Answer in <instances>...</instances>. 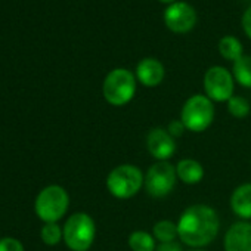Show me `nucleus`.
I'll use <instances>...</instances> for the list:
<instances>
[{"mask_svg": "<svg viewBox=\"0 0 251 251\" xmlns=\"http://www.w3.org/2000/svg\"><path fill=\"white\" fill-rule=\"evenodd\" d=\"M220 219L207 204H194L185 208L177 220V233L182 244L197 250L210 245L219 235Z\"/></svg>", "mask_w": 251, "mask_h": 251, "instance_id": "obj_1", "label": "nucleus"}, {"mask_svg": "<svg viewBox=\"0 0 251 251\" xmlns=\"http://www.w3.org/2000/svg\"><path fill=\"white\" fill-rule=\"evenodd\" d=\"M106 189L117 200H129L138 195L145 185L144 172L135 164L115 166L106 176Z\"/></svg>", "mask_w": 251, "mask_h": 251, "instance_id": "obj_2", "label": "nucleus"}, {"mask_svg": "<svg viewBox=\"0 0 251 251\" xmlns=\"http://www.w3.org/2000/svg\"><path fill=\"white\" fill-rule=\"evenodd\" d=\"M136 75L127 68H114L102 84L103 99L112 106L127 105L136 93Z\"/></svg>", "mask_w": 251, "mask_h": 251, "instance_id": "obj_3", "label": "nucleus"}, {"mask_svg": "<svg viewBox=\"0 0 251 251\" xmlns=\"http://www.w3.org/2000/svg\"><path fill=\"white\" fill-rule=\"evenodd\" d=\"M64 242L71 251H87L96 238V223L84 211L71 214L62 226Z\"/></svg>", "mask_w": 251, "mask_h": 251, "instance_id": "obj_4", "label": "nucleus"}, {"mask_svg": "<svg viewBox=\"0 0 251 251\" xmlns=\"http://www.w3.org/2000/svg\"><path fill=\"white\" fill-rule=\"evenodd\" d=\"M214 102L205 95L197 93L188 98L180 111V120L188 132L202 133L214 121Z\"/></svg>", "mask_w": 251, "mask_h": 251, "instance_id": "obj_5", "label": "nucleus"}, {"mask_svg": "<svg viewBox=\"0 0 251 251\" xmlns=\"http://www.w3.org/2000/svg\"><path fill=\"white\" fill-rule=\"evenodd\" d=\"M70 207V195L65 188L59 185H49L43 188L34 202L37 217L45 223H58Z\"/></svg>", "mask_w": 251, "mask_h": 251, "instance_id": "obj_6", "label": "nucleus"}, {"mask_svg": "<svg viewBox=\"0 0 251 251\" xmlns=\"http://www.w3.org/2000/svg\"><path fill=\"white\" fill-rule=\"evenodd\" d=\"M176 166L170 161H157L145 173V191L152 198H164L173 192L177 183Z\"/></svg>", "mask_w": 251, "mask_h": 251, "instance_id": "obj_7", "label": "nucleus"}, {"mask_svg": "<svg viewBox=\"0 0 251 251\" xmlns=\"http://www.w3.org/2000/svg\"><path fill=\"white\" fill-rule=\"evenodd\" d=\"M204 92L213 102H227L233 96L235 78L229 70L220 65L210 67L204 74Z\"/></svg>", "mask_w": 251, "mask_h": 251, "instance_id": "obj_8", "label": "nucleus"}, {"mask_svg": "<svg viewBox=\"0 0 251 251\" xmlns=\"http://www.w3.org/2000/svg\"><path fill=\"white\" fill-rule=\"evenodd\" d=\"M164 24L176 34H186L197 24V12L186 2H175L164 11Z\"/></svg>", "mask_w": 251, "mask_h": 251, "instance_id": "obj_9", "label": "nucleus"}, {"mask_svg": "<svg viewBox=\"0 0 251 251\" xmlns=\"http://www.w3.org/2000/svg\"><path fill=\"white\" fill-rule=\"evenodd\" d=\"M147 150L157 161H169L177 150L176 139L166 127H152L147 135Z\"/></svg>", "mask_w": 251, "mask_h": 251, "instance_id": "obj_10", "label": "nucleus"}, {"mask_svg": "<svg viewBox=\"0 0 251 251\" xmlns=\"http://www.w3.org/2000/svg\"><path fill=\"white\" fill-rule=\"evenodd\" d=\"M223 248L225 251H251V222L232 223L225 233Z\"/></svg>", "mask_w": 251, "mask_h": 251, "instance_id": "obj_11", "label": "nucleus"}, {"mask_svg": "<svg viewBox=\"0 0 251 251\" xmlns=\"http://www.w3.org/2000/svg\"><path fill=\"white\" fill-rule=\"evenodd\" d=\"M136 80L145 87H157L166 77L164 65L155 58H144L136 67Z\"/></svg>", "mask_w": 251, "mask_h": 251, "instance_id": "obj_12", "label": "nucleus"}, {"mask_svg": "<svg viewBox=\"0 0 251 251\" xmlns=\"http://www.w3.org/2000/svg\"><path fill=\"white\" fill-rule=\"evenodd\" d=\"M230 210L241 220H251V182L236 186L230 195Z\"/></svg>", "mask_w": 251, "mask_h": 251, "instance_id": "obj_13", "label": "nucleus"}, {"mask_svg": "<svg viewBox=\"0 0 251 251\" xmlns=\"http://www.w3.org/2000/svg\"><path fill=\"white\" fill-rule=\"evenodd\" d=\"M177 179L185 185H197L204 179V167L198 160L182 158L176 164Z\"/></svg>", "mask_w": 251, "mask_h": 251, "instance_id": "obj_14", "label": "nucleus"}, {"mask_svg": "<svg viewBox=\"0 0 251 251\" xmlns=\"http://www.w3.org/2000/svg\"><path fill=\"white\" fill-rule=\"evenodd\" d=\"M127 245L132 251H155L157 241L147 230H133L127 238Z\"/></svg>", "mask_w": 251, "mask_h": 251, "instance_id": "obj_15", "label": "nucleus"}, {"mask_svg": "<svg viewBox=\"0 0 251 251\" xmlns=\"http://www.w3.org/2000/svg\"><path fill=\"white\" fill-rule=\"evenodd\" d=\"M219 52H220L223 59L230 61V62H235L241 56H244L242 43L236 37H233V36H225V37L220 39V42H219Z\"/></svg>", "mask_w": 251, "mask_h": 251, "instance_id": "obj_16", "label": "nucleus"}, {"mask_svg": "<svg viewBox=\"0 0 251 251\" xmlns=\"http://www.w3.org/2000/svg\"><path fill=\"white\" fill-rule=\"evenodd\" d=\"M232 75L239 86L245 89H251V56L250 55H244L238 61L233 62Z\"/></svg>", "mask_w": 251, "mask_h": 251, "instance_id": "obj_17", "label": "nucleus"}, {"mask_svg": "<svg viewBox=\"0 0 251 251\" xmlns=\"http://www.w3.org/2000/svg\"><path fill=\"white\" fill-rule=\"evenodd\" d=\"M155 238V241H158L160 244L163 242H173L176 241V238H179L177 233V223L172 222V220H158L154 223L152 226V232H151Z\"/></svg>", "mask_w": 251, "mask_h": 251, "instance_id": "obj_18", "label": "nucleus"}, {"mask_svg": "<svg viewBox=\"0 0 251 251\" xmlns=\"http://www.w3.org/2000/svg\"><path fill=\"white\" fill-rule=\"evenodd\" d=\"M226 105H227V111H229V114L233 117V118H238V120H241V118H245L248 114H250V102L245 99V98H242V96H232L227 102H226Z\"/></svg>", "mask_w": 251, "mask_h": 251, "instance_id": "obj_19", "label": "nucleus"}, {"mask_svg": "<svg viewBox=\"0 0 251 251\" xmlns=\"http://www.w3.org/2000/svg\"><path fill=\"white\" fill-rule=\"evenodd\" d=\"M40 238L46 245H56L64 239L62 227L58 223H45L40 230Z\"/></svg>", "mask_w": 251, "mask_h": 251, "instance_id": "obj_20", "label": "nucleus"}, {"mask_svg": "<svg viewBox=\"0 0 251 251\" xmlns=\"http://www.w3.org/2000/svg\"><path fill=\"white\" fill-rule=\"evenodd\" d=\"M0 251H24V245L17 238L5 236L0 238Z\"/></svg>", "mask_w": 251, "mask_h": 251, "instance_id": "obj_21", "label": "nucleus"}, {"mask_svg": "<svg viewBox=\"0 0 251 251\" xmlns=\"http://www.w3.org/2000/svg\"><path fill=\"white\" fill-rule=\"evenodd\" d=\"M167 132L175 138V139H177V138H182L183 135H185V132H188L186 130V127H185V124L182 123V120L180 118H177V120H172L169 124H167Z\"/></svg>", "mask_w": 251, "mask_h": 251, "instance_id": "obj_22", "label": "nucleus"}, {"mask_svg": "<svg viewBox=\"0 0 251 251\" xmlns=\"http://www.w3.org/2000/svg\"><path fill=\"white\" fill-rule=\"evenodd\" d=\"M155 251H183V247L173 241V242H163V244H158Z\"/></svg>", "mask_w": 251, "mask_h": 251, "instance_id": "obj_23", "label": "nucleus"}, {"mask_svg": "<svg viewBox=\"0 0 251 251\" xmlns=\"http://www.w3.org/2000/svg\"><path fill=\"white\" fill-rule=\"evenodd\" d=\"M242 28H244V31H245V34H247V37L248 39H251V6L244 12V15H242Z\"/></svg>", "mask_w": 251, "mask_h": 251, "instance_id": "obj_24", "label": "nucleus"}, {"mask_svg": "<svg viewBox=\"0 0 251 251\" xmlns=\"http://www.w3.org/2000/svg\"><path fill=\"white\" fill-rule=\"evenodd\" d=\"M161 3H166V5H172V3H175L176 0H160Z\"/></svg>", "mask_w": 251, "mask_h": 251, "instance_id": "obj_25", "label": "nucleus"}, {"mask_svg": "<svg viewBox=\"0 0 251 251\" xmlns=\"http://www.w3.org/2000/svg\"><path fill=\"white\" fill-rule=\"evenodd\" d=\"M191 251H204V250H201V248H197V250H191Z\"/></svg>", "mask_w": 251, "mask_h": 251, "instance_id": "obj_26", "label": "nucleus"}]
</instances>
